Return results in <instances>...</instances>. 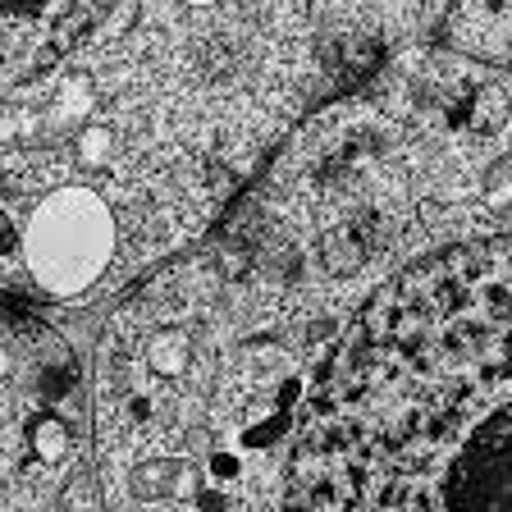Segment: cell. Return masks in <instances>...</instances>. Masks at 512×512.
I'll return each instance as SVG.
<instances>
[{
	"mask_svg": "<svg viewBox=\"0 0 512 512\" xmlns=\"http://www.w3.org/2000/svg\"><path fill=\"white\" fill-rule=\"evenodd\" d=\"M78 453V366L64 339L32 320H10L5 339V462L14 503L42 480L74 471ZM55 485V480H51ZM46 494V490H42Z\"/></svg>",
	"mask_w": 512,
	"mask_h": 512,
	"instance_id": "7a4b0ae2",
	"label": "cell"
},
{
	"mask_svg": "<svg viewBox=\"0 0 512 512\" xmlns=\"http://www.w3.org/2000/svg\"><path fill=\"white\" fill-rule=\"evenodd\" d=\"M279 512H512V238L375 293L311 384Z\"/></svg>",
	"mask_w": 512,
	"mask_h": 512,
	"instance_id": "6da1fadb",
	"label": "cell"
},
{
	"mask_svg": "<svg viewBox=\"0 0 512 512\" xmlns=\"http://www.w3.org/2000/svg\"><path fill=\"white\" fill-rule=\"evenodd\" d=\"M10 224V238H19V256L32 284L51 298H78L110 270L119 252V220L106 192L64 183L28 206H10L19 215Z\"/></svg>",
	"mask_w": 512,
	"mask_h": 512,
	"instance_id": "3957f363",
	"label": "cell"
}]
</instances>
